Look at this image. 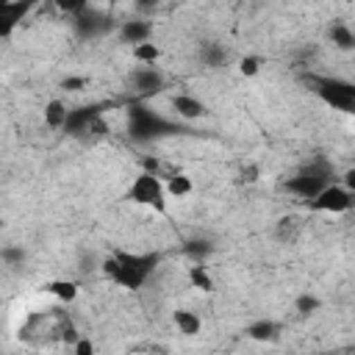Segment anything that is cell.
I'll return each mask as SVG.
<instances>
[{"label": "cell", "instance_id": "cell-18", "mask_svg": "<svg viewBox=\"0 0 355 355\" xmlns=\"http://www.w3.org/2000/svg\"><path fill=\"white\" fill-rule=\"evenodd\" d=\"M247 336L255 338V341H275L280 336V324L272 322V319H258L247 327Z\"/></svg>", "mask_w": 355, "mask_h": 355}, {"label": "cell", "instance_id": "cell-28", "mask_svg": "<svg viewBox=\"0 0 355 355\" xmlns=\"http://www.w3.org/2000/svg\"><path fill=\"white\" fill-rule=\"evenodd\" d=\"M72 352H75V355H92V352H94V341L86 338V336H78L75 344H72Z\"/></svg>", "mask_w": 355, "mask_h": 355}, {"label": "cell", "instance_id": "cell-25", "mask_svg": "<svg viewBox=\"0 0 355 355\" xmlns=\"http://www.w3.org/2000/svg\"><path fill=\"white\" fill-rule=\"evenodd\" d=\"M258 180H261V169H258V164H244V166L239 169V183L252 186V183H258Z\"/></svg>", "mask_w": 355, "mask_h": 355}, {"label": "cell", "instance_id": "cell-26", "mask_svg": "<svg viewBox=\"0 0 355 355\" xmlns=\"http://www.w3.org/2000/svg\"><path fill=\"white\" fill-rule=\"evenodd\" d=\"M86 86H89V78L86 75H67L61 80V89H67V92H83Z\"/></svg>", "mask_w": 355, "mask_h": 355}, {"label": "cell", "instance_id": "cell-33", "mask_svg": "<svg viewBox=\"0 0 355 355\" xmlns=\"http://www.w3.org/2000/svg\"><path fill=\"white\" fill-rule=\"evenodd\" d=\"M111 3H116V0H111Z\"/></svg>", "mask_w": 355, "mask_h": 355}, {"label": "cell", "instance_id": "cell-31", "mask_svg": "<svg viewBox=\"0 0 355 355\" xmlns=\"http://www.w3.org/2000/svg\"><path fill=\"white\" fill-rule=\"evenodd\" d=\"M3 225H6V222H3V216H0V230H3Z\"/></svg>", "mask_w": 355, "mask_h": 355}, {"label": "cell", "instance_id": "cell-20", "mask_svg": "<svg viewBox=\"0 0 355 355\" xmlns=\"http://www.w3.org/2000/svg\"><path fill=\"white\" fill-rule=\"evenodd\" d=\"M141 172H150V175H155V178L166 180L169 175H175V172H178V166H172V164L161 161L158 155H144V158H141Z\"/></svg>", "mask_w": 355, "mask_h": 355}, {"label": "cell", "instance_id": "cell-5", "mask_svg": "<svg viewBox=\"0 0 355 355\" xmlns=\"http://www.w3.org/2000/svg\"><path fill=\"white\" fill-rule=\"evenodd\" d=\"M316 94L327 103V105H333V108H338V111H352L355 108V86L352 83H347V80H333V78H322V80H316Z\"/></svg>", "mask_w": 355, "mask_h": 355}, {"label": "cell", "instance_id": "cell-29", "mask_svg": "<svg viewBox=\"0 0 355 355\" xmlns=\"http://www.w3.org/2000/svg\"><path fill=\"white\" fill-rule=\"evenodd\" d=\"M344 189H349V191H355V169H347L344 172V183H341Z\"/></svg>", "mask_w": 355, "mask_h": 355}, {"label": "cell", "instance_id": "cell-32", "mask_svg": "<svg viewBox=\"0 0 355 355\" xmlns=\"http://www.w3.org/2000/svg\"><path fill=\"white\" fill-rule=\"evenodd\" d=\"M0 3H8V0H0Z\"/></svg>", "mask_w": 355, "mask_h": 355}, {"label": "cell", "instance_id": "cell-24", "mask_svg": "<svg viewBox=\"0 0 355 355\" xmlns=\"http://www.w3.org/2000/svg\"><path fill=\"white\" fill-rule=\"evenodd\" d=\"M319 305H322V302H319V297H313V294H300V297L294 300V311L302 313V316L319 311Z\"/></svg>", "mask_w": 355, "mask_h": 355}, {"label": "cell", "instance_id": "cell-30", "mask_svg": "<svg viewBox=\"0 0 355 355\" xmlns=\"http://www.w3.org/2000/svg\"><path fill=\"white\" fill-rule=\"evenodd\" d=\"M155 3H158V0H136V6H139L141 11H147V8H153Z\"/></svg>", "mask_w": 355, "mask_h": 355}, {"label": "cell", "instance_id": "cell-23", "mask_svg": "<svg viewBox=\"0 0 355 355\" xmlns=\"http://www.w3.org/2000/svg\"><path fill=\"white\" fill-rule=\"evenodd\" d=\"M261 67H263V61L258 55H241L239 58V75H244V78H255L261 72Z\"/></svg>", "mask_w": 355, "mask_h": 355}, {"label": "cell", "instance_id": "cell-22", "mask_svg": "<svg viewBox=\"0 0 355 355\" xmlns=\"http://www.w3.org/2000/svg\"><path fill=\"white\" fill-rule=\"evenodd\" d=\"M53 6L67 17H78L89 8V0H53Z\"/></svg>", "mask_w": 355, "mask_h": 355}, {"label": "cell", "instance_id": "cell-7", "mask_svg": "<svg viewBox=\"0 0 355 355\" xmlns=\"http://www.w3.org/2000/svg\"><path fill=\"white\" fill-rule=\"evenodd\" d=\"M36 3L39 0H8V3H0V39H8Z\"/></svg>", "mask_w": 355, "mask_h": 355}, {"label": "cell", "instance_id": "cell-27", "mask_svg": "<svg viewBox=\"0 0 355 355\" xmlns=\"http://www.w3.org/2000/svg\"><path fill=\"white\" fill-rule=\"evenodd\" d=\"M0 258H3L8 266H19V263L25 261V250H22V247H6V250L0 252Z\"/></svg>", "mask_w": 355, "mask_h": 355}, {"label": "cell", "instance_id": "cell-15", "mask_svg": "<svg viewBox=\"0 0 355 355\" xmlns=\"http://www.w3.org/2000/svg\"><path fill=\"white\" fill-rule=\"evenodd\" d=\"M42 288H44L50 297H55L58 302H75L78 294H80V288H78L75 280H47Z\"/></svg>", "mask_w": 355, "mask_h": 355}, {"label": "cell", "instance_id": "cell-13", "mask_svg": "<svg viewBox=\"0 0 355 355\" xmlns=\"http://www.w3.org/2000/svg\"><path fill=\"white\" fill-rule=\"evenodd\" d=\"M172 322H175L178 333H180V336H189V338L202 330V319H200L194 311H189V308H178V311L172 313Z\"/></svg>", "mask_w": 355, "mask_h": 355}, {"label": "cell", "instance_id": "cell-14", "mask_svg": "<svg viewBox=\"0 0 355 355\" xmlns=\"http://www.w3.org/2000/svg\"><path fill=\"white\" fill-rule=\"evenodd\" d=\"M164 189H166V197H175V200H183V197H189L191 191H194V180L186 175V172H175V175H169L166 180H164Z\"/></svg>", "mask_w": 355, "mask_h": 355}, {"label": "cell", "instance_id": "cell-4", "mask_svg": "<svg viewBox=\"0 0 355 355\" xmlns=\"http://www.w3.org/2000/svg\"><path fill=\"white\" fill-rule=\"evenodd\" d=\"M327 183H330V166L319 161V164H311V166L300 169L291 180H286V189L294 191V194H300L302 200H308V197H313Z\"/></svg>", "mask_w": 355, "mask_h": 355}, {"label": "cell", "instance_id": "cell-6", "mask_svg": "<svg viewBox=\"0 0 355 355\" xmlns=\"http://www.w3.org/2000/svg\"><path fill=\"white\" fill-rule=\"evenodd\" d=\"M166 130H172V128H169L161 116H155L153 111H147V108H141V105H133V108H130V136H133V139L147 141V139L161 136V133H166Z\"/></svg>", "mask_w": 355, "mask_h": 355}, {"label": "cell", "instance_id": "cell-16", "mask_svg": "<svg viewBox=\"0 0 355 355\" xmlns=\"http://www.w3.org/2000/svg\"><path fill=\"white\" fill-rule=\"evenodd\" d=\"M186 280H189V286H191V288H197V291H202V294H211V291L216 288V283H214L211 272H208L202 263H194V266H189V272H186Z\"/></svg>", "mask_w": 355, "mask_h": 355}, {"label": "cell", "instance_id": "cell-11", "mask_svg": "<svg viewBox=\"0 0 355 355\" xmlns=\"http://www.w3.org/2000/svg\"><path fill=\"white\" fill-rule=\"evenodd\" d=\"M150 33H153V25H150L147 19H128V22H122V28H119V39H122L125 44L147 42Z\"/></svg>", "mask_w": 355, "mask_h": 355}, {"label": "cell", "instance_id": "cell-10", "mask_svg": "<svg viewBox=\"0 0 355 355\" xmlns=\"http://www.w3.org/2000/svg\"><path fill=\"white\" fill-rule=\"evenodd\" d=\"M75 19V31L83 36V39H89V36H97V33H103V31H108V19L105 17H100V14H94V11H83V14H78V17H72Z\"/></svg>", "mask_w": 355, "mask_h": 355}, {"label": "cell", "instance_id": "cell-9", "mask_svg": "<svg viewBox=\"0 0 355 355\" xmlns=\"http://www.w3.org/2000/svg\"><path fill=\"white\" fill-rule=\"evenodd\" d=\"M172 108H175V114H178L180 119H186V122H194V119L208 116V105H205L200 97L186 94V92H180V94L172 97Z\"/></svg>", "mask_w": 355, "mask_h": 355}, {"label": "cell", "instance_id": "cell-2", "mask_svg": "<svg viewBox=\"0 0 355 355\" xmlns=\"http://www.w3.org/2000/svg\"><path fill=\"white\" fill-rule=\"evenodd\" d=\"M128 200L136 202V205H144L155 214H166V189H164V180L150 175V172H139L128 189Z\"/></svg>", "mask_w": 355, "mask_h": 355}, {"label": "cell", "instance_id": "cell-21", "mask_svg": "<svg viewBox=\"0 0 355 355\" xmlns=\"http://www.w3.org/2000/svg\"><path fill=\"white\" fill-rule=\"evenodd\" d=\"M300 230H302L300 219H294V216H283V219H277L275 236H277L283 244H294V241H297V236H300Z\"/></svg>", "mask_w": 355, "mask_h": 355}, {"label": "cell", "instance_id": "cell-3", "mask_svg": "<svg viewBox=\"0 0 355 355\" xmlns=\"http://www.w3.org/2000/svg\"><path fill=\"white\" fill-rule=\"evenodd\" d=\"M352 197H355V191H349L341 183L330 180L313 197H308V208L313 214H347L352 208Z\"/></svg>", "mask_w": 355, "mask_h": 355}, {"label": "cell", "instance_id": "cell-8", "mask_svg": "<svg viewBox=\"0 0 355 355\" xmlns=\"http://www.w3.org/2000/svg\"><path fill=\"white\" fill-rule=\"evenodd\" d=\"M130 83H133V89H136V92L153 94V92H161V89H164L166 78H164V75L155 69V64H141L139 69H133Z\"/></svg>", "mask_w": 355, "mask_h": 355}, {"label": "cell", "instance_id": "cell-12", "mask_svg": "<svg viewBox=\"0 0 355 355\" xmlns=\"http://www.w3.org/2000/svg\"><path fill=\"white\" fill-rule=\"evenodd\" d=\"M67 116H69V108H67L64 100L53 97V100L44 103V125H47L50 130H61V128L67 125Z\"/></svg>", "mask_w": 355, "mask_h": 355}, {"label": "cell", "instance_id": "cell-19", "mask_svg": "<svg viewBox=\"0 0 355 355\" xmlns=\"http://www.w3.org/2000/svg\"><path fill=\"white\" fill-rule=\"evenodd\" d=\"M327 36H330L333 47H338V50H352L355 47V33H352V28L347 22H333Z\"/></svg>", "mask_w": 355, "mask_h": 355}, {"label": "cell", "instance_id": "cell-1", "mask_svg": "<svg viewBox=\"0 0 355 355\" xmlns=\"http://www.w3.org/2000/svg\"><path fill=\"white\" fill-rule=\"evenodd\" d=\"M158 261H161L158 252H122V250H114L111 255H105L100 261V272L114 286L141 288L150 280V275L155 272Z\"/></svg>", "mask_w": 355, "mask_h": 355}, {"label": "cell", "instance_id": "cell-17", "mask_svg": "<svg viewBox=\"0 0 355 355\" xmlns=\"http://www.w3.org/2000/svg\"><path fill=\"white\" fill-rule=\"evenodd\" d=\"M130 55H133V61L136 64H158L161 61V55H164V50L155 44V42H139V44H130Z\"/></svg>", "mask_w": 355, "mask_h": 355}]
</instances>
